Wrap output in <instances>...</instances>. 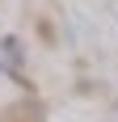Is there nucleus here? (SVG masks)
<instances>
[{"label":"nucleus","mask_w":118,"mask_h":122,"mask_svg":"<svg viewBox=\"0 0 118 122\" xmlns=\"http://www.w3.org/2000/svg\"><path fill=\"white\" fill-rule=\"evenodd\" d=\"M0 67L9 76H21L25 72V46H21V38H0Z\"/></svg>","instance_id":"nucleus-1"}]
</instances>
